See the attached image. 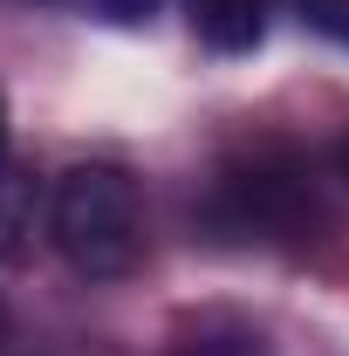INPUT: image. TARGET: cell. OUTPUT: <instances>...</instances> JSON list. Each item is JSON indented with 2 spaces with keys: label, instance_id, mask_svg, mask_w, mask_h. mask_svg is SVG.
<instances>
[{
  "label": "cell",
  "instance_id": "7a4b0ae2",
  "mask_svg": "<svg viewBox=\"0 0 349 356\" xmlns=\"http://www.w3.org/2000/svg\"><path fill=\"white\" fill-rule=\"evenodd\" d=\"M261 0H192V35L219 55H247L261 48Z\"/></svg>",
  "mask_w": 349,
  "mask_h": 356
},
{
  "label": "cell",
  "instance_id": "6da1fadb",
  "mask_svg": "<svg viewBox=\"0 0 349 356\" xmlns=\"http://www.w3.org/2000/svg\"><path fill=\"white\" fill-rule=\"evenodd\" d=\"M48 240L89 281L131 274L137 240H144L131 172H117V165H69L55 178V199H48Z\"/></svg>",
  "mask_w": 349,
  "mask_h": 356
},
{
  "label": "cell",
  "instance_id": "5b68a950",
  "mask_svg": "<svg viewBox=\"0 0 349 356\" xmlns=\"http://www.w3.org/2000/svg\"><path fill=\"white\" fill-rule=\"evenodd\" d=\"M14 254H21V240H14V220L0 213V261H14Z\"/></svg>",
  "mask_w": 349,
  "mask_h": 356
},
{
  "label": "cell",
  "instance_id": "3957f363",
  "mask_svg": "<svg viewBox=\"0 0 349 356\" xmlns=\"http://www.w3.org/2000/svg\"><path fill=\"white\" fill-rule=\"evenodd\" d=\"M295 14H302V28H315L322 42L349 48V0H295Z\"/></svg>",
  "mask_w": 349,
  "mask_h": 356
},
{
  "label": "cell",
  "instance_id": "52a82bcc",
  "mask_svg": "<svg viewBox=\"0 0 349 356\" xmlns=\"http://www.w3.org/2000/svg\"><path fill=\"white\" fill-rule=\"evenodd\" d=\"M0 158H7V96H0Z\"/></svg>",
  "mask_w": 349,
  "mask_h": 356
},
{
  "label": "cell",
  "instance_id": "ba28073f",
  "mask_svg": "<svg viewBox=\"0 0 349 356\" xmlns=\"http://www.w3.org/2000/svg\"><path fill=\"white\" fill-rule=\"evenodd\" d=\"M0 336H7V302H0Z\"/></svg>",
  "mask_w": 349,
  "mask_h": 356
},
{
  "label": "cell",
  "instance_id": "277c9868",
  "mask_svg": "<svg viewBox=\"0 0 349 356\" xmlns=\"http://www.w3.org/2000/svg\"><path fill=\"white\" fill-rule=\"evenodd\" d=\"M103 21H117V28H137V21H151L158 14V0H89Z\"/></svg>",
  "mask_w": 349,
  "mask_h": 356
},
{
  "label": "cell",
  "instance_id": "8992f818",
  "mask_svg": "<svg viewBox=\"0 0 349 356\" xmlns=\"http://www.w3.org/2000/svg\"><path fill=\"white\" fill-rule=\"evenodd\" d=\"M336 172L349 178V131H343V144H336Z\"/></svg>",
  "mask_w": 349,
  "mask_h": 356
}]
</instances>
